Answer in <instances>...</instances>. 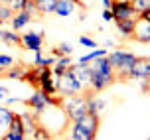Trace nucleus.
Returning a JSON list of instances; mask_svg holds the SVG:
<instances>
[{"instance_id":"1","label":"nucleus","mask_w":150,"mask_h":140,"mask_svg":"<svg viewBox=\"0 0 150 140\" xmlns=\"http://www.w3.org/2000/svg\"><path fill=\"white\" fill-rule=\"evenodd\" d=\"M59 107L65 111L73 122H77L81 117H85L89 112V95L83 97L81 93L79 95H71V97H63V101H59Z\"/></svg>"},{"instance_id":"2","label":"nucleus","mask_w":150,"mask_h":140,"mask_svg":"<svg viewBox=\"0 0 150 140\" xmlns=\"http://www.w3.org/2000/svg\"><path fill=\"white\" fill-rule=\"evenodd\" d=\"M107 59H109L112 71H115L117 75H120V77H128V69H130L132 63L136 61V55L130 53V52H120V49H117V52L109 53Z\"/></svg>"},{"instance_id":"3","label":"nucleus","mask_w":150,"mask_h":140,"mask_svg":"<svg viewBox=\"0 0 150 140\" xmlns=\"http://www.w3.org/2000/svg\"><path fill=\"white\" fill-rule=\"evenodd\" d=\"M55 89H57V93H59V95L71 97V95H79V93H81V89H83V85L77 81L73 75L69 73V71H65L61 77H57Z\"/></svg>"},{"instance_id":"4","label":"nucleus","mask_w":150,"mask_h":140,"mask_svg":"<svg viewBox=\"0 0 150 140\" xmlns=\"http://www.w3.org/2000/svg\"><path fill=\"white\" fill-rule=\"evenodd\" d=\"M109 10L112 14V22H117V20H136L138 18L130 0H112Z\"/></svg>"},{"instance_id":"5","label":"nucleus","mask_w":150,"mask_h":140,"mask_svg":"<svg viewBox=\"0 0 150 140\" xmlns=\"http://www.w3.org/2000/svg\"><path fill=\"white\" fill-rule=\"evenodd\" d=\"M132 40L140 42V44H150V20L144 18H136L134 20V30H132Z\"/></svg>"},{"instance_id":"6","label":"nucleus","mask_w":150,"mask_h":140,"mask_svg":"<svg viewBox=\"0 0 150 140\" xmlns=\"http://www.w3.org/2000/svg\"><path fill=\"white\" fill-rule=\"evenodd\" d=\"M128 77H132V79H148L150 77V59L136 57L132 67L128 69Z\"/></svg>"},{"instance_id":"7","label":"nucleus","mask_w":150,"mask_h":140,"mask_svg":"<svg viewBox=\"0 0 150 140\" xmlns=\"http://www.w3.org/2000/svg\"><path fill=\"white\" fill-rule=\"evenodd\" d=\"M91 69V75H105V77H115V71H112L111 63H109V59L105 57H97L93 59L91 63H87Z\"/></svg>"},{"instance_id":"8","label":"nucleus","mask_w":150,"mask_h":140,"mask_svg":"<svg viewBox=\"0 0 150 140\" xmlns=\"http://www.w3.org/2000/svg\"><path fill=\"white\" fill-rule=\"evenodd\" d=\"M42 44H44V34H40V32L22 34V45L26 49H30L34 53H40L42 52Z\"/></svg>"},{"instance_id":"9","label":"nucleus","mask_w":150,"mask_h":140,"mask_svg":"<svg viewBox=\"0 0 150 140\" xmlns=\"http://www.w3.org/2000/svg\"><path fill=\"white\" fill-rule=\"evenodd\" d=\"M67 71L73 75L77 81L81 83V85H89L91 83V69L89 65H81V63H71L67 67Z\"/></svg>"},{"instance_id":"10","label":"nucleus","mask_w":150,"mask_h":140,"mask_svg":"<svg viewBox=\"0 0 150 140\" xmlns=\"http://www.w3.org/2000/svg\"><path fill=\"white\" fill-rule=\"evenodd\" d=\"M26 105H28L30 109H34V111L40 115V112L45 111V107H47L50 103H47V95H45V93H42V91H36V93H34V95H32L30 99L26 101Z\"/></svg>"},{"instance_id":"11","label":"nucleus","mask_w":150,"mask_h":140,"mask_svg":"<svg viewBox=\"0 0 150 140\" xmlns=\"http://www.w3.org/2000/svg\"><path fill=\"white\" fill-rule=\"evenodd\" d=\"M115 83V77H105V75H91V89L99 93V91H105L109 85Z\"/></svg>"},{"instance_id":"12","label":"nucleus","mask_w":150,"mask_h":140,"mask_svg":"<svg viewBox=\"0 0 150 140\" xmlns=\"http://www.w3.org/2000/svg\"><path fill=\"white\" fill-rule=\"evenodd\" d=\"M32 20V12H28V10H22V12H16L14 18L10 20L12 22V32H18V30H22L26 24Z\"/></svg>"},{"instance_id":"13","label":"nucleus","mask_w":150,"mask_h":140,"mask_svg":"<svg viewBox=\"0 0 150 140\" xmlns=\"http://www.w3.org/2000/svg\"><path fill=\"white\" fill-rule=\"evenodd\" d=\"M77 124H81L83 128H87L89 132L97 134V128H99V117H97V115H91V112H87L85 117H81L79 120H77Z\"/></svg>"},{"instance_id":"14","label":"nucleus","mask_w":150,"mask_h":140,"mask_svg":"<svg viewBox=\"0 0 150 140\" xmlns=\"http://www.w3.org/2000/svg\"><path fill=\"white\" fill-rule=\"evenodd\" d=\"M71 140H95V134L89 132L87 128H83L81 124L73 122V126H71Z\"/></svg>"},{"instance_id":"15","label":"nucleus","mask_w":150,"mask_h":140,"mask_svg":"<svg viewBox=\"0 0 150 140\" xmlns=\"http://www.w3.org/2000/svg\"><path fill=\"white\" fill-rule=\"evenodd\" d=\"M73 10H75V4H73V2H67V0H57V4H55V8H53V14L65 18V16L73 14Z\"/></svg>"},{"instance_id":"16","label":"nucleus","mask_w":150,"mask_h":140,"mask_svg":"<svg viewBox=\"0 0 150 140\" xmlns=\"http://www.w3.org/2000/svg\"><path fill=\"white\" fill-rule=\"evenodd\" d=\"M32 4H34V10H38V12L52 14L55 4H57V0H32Z\"/></svg>"},{"instance_id":"17","label":"nucleus","mask_w":150,"mask_h":140,"mask_svg":"<svg viewBox=\"0 0 150 140\" xmlns=\"http://www.w3.org/2000/svg\"><path fill=\"white\" fill-rule=\"evenodd\" d=\"M117 30H119L120 36L130 37L132 36V30H134V20H117Z\"/></svg>"},{"instance_id":"18","label":"nucleus","mask_w":150,"mask_h":140,"mask_svg":"<svg viewBox=\"0 0 150 140\" xmlns=\"http://www.w3.org/2000/svg\"><path fill=\"white\" fill-rule=\"evenodd\" d=\"M0 40H2V42H6L8 45H14V47L22 44V36H18L16 32H12V30H10V32L0 30Z\"/></svg>"},{"instance_id":"19","label":"nucleus","mask_w":150,"mask_h":140,"mask_svg":"<svg viewBox=\"0 0 150 140\" xmlns=\"http://www.w3.org/2000/svg\"><path fill=\"white\" fill-rule=\"evenodd\" d=\"M14 115H16V112L12 111V109H8V107H0V126L8 128L10 122H12V118H14Z\"/></svg>"},{"instance_id":"20","label":"nucleus","mask_w":150,"mask_h":140,"mask_svg":"<svg viewBox=\"0 0 150 140\" xmlns=\"http://www.w3.org/2000/svg\"><path fill=\"white\" fill-rule=\"evenodd\" d=\"M105 55H107V49H93L91 53H87V55L79 57V61H77V63H81V65H87V63H91L93 59H97V57H105Z\"/></svg>"},{"instance_id":"21","label":"nucleus","mask_w":150,"mask_h":140,"mask_svg":"<svg viewBox=\"0 0 150 140\" xmlns=\"http://www.w3.org/2000/svg\"><path fill=\"white\" fill-rule=\"evenodd\" d=\"M130 4H132V8L138 16L144 14V12H150V0H130Z\"/></svg>"},{"instance_id":"22","label":"nucleus","mask_w":150,"mask_h":140,"mask_svg":"<svg viewBox=\"0 0 150 140\" xmlns=\"http://www.w3.org/2000/svg\"><path fill=\"white\" fill-rule=\"evenodd\" d=\"M30 2H32V0H10V2H8V6H10V10L16 14V12L26 10V8L30 6Z\"/></svg>"},{"instance_id":"23","label":"nucleus","mask_w":150,"mask_h":140,"mask_svg":"<svg viewBox=\"0 0 150 140\" xmlns=\"http://www.w3.org/2000/svg\"><path fill=\"white\" fill-rule=\"evenodd\" d=\"M12 67H14V57L0 53V71H4V73H6L8 69H12Z\"/></svg>"},{"instance_id":"24","label":"nucleus","mask_w":150,"mask_h":140,"mask_svg":"<svg viewBox=\"0 0 150 140\" xmlns=\"http://www.w3.org/2000/svg\"><path fill=\"white\" fill-rule=\"evenodd\" d=\"M36 65H38V67L55 65V59H53V57H42V52H40V53H36Z\"/></svg>"},{"instance_id":"25","label":"nucleus","mask_w":150,"mask_h":140,"mask_svg":"<svg viewBox=\"0 0 150 140\" xmlns=\"http://www.w3.org/2000/svg\"><path fill=\"white\" fill-rule=\"evenodd\" d=\"M0 140H26V132H14V130H6L2 134Z\"/></svg>"},{"instance_id":"26","label":"nucleus","mask_w":150,"mask_h":140,"mask_svg":"<svg viewBox=\"0 0 150 140\" xmlns=\"http://www.w3.org/2000/svg\"><path fill=\"white\" fill-rule=\"evenodd\" d=\"M71 52H73L71 44H61L59 47H55V49H53V55H59V57H63V55H71Z\"/></svg>"},{"instance_id":"27","label":"nucleus","mask_w":150,"mask_h":140,"mask_svg":"<svg viewBox=\"0 0 150 140\" xmlns=\"http://www.w3.org/2000/svg\"><path fill=\"white\" fill-rule=\"evenodd\" d=\"M12 18H14V12L10 10V6L0 4V20H2V22H8V20H12Z\"/></svg>"},{"instance_id":"28","label":"nucleus","mask_w":150,"mask_h":140,"mask_svg":"<svg viewBox=\"0 0 150 140\" xmlns=\"http://www.w3.org/2000/svg\"><path fill=\"white\" fill-rule=\"evenodd\" d=\"M6 75L10 77V79H24V75H26V71H24L22 67H12V69H8Z\"/></svg>"},{"instance_id":"29","label":"nucleus","mask_w":150,"mask_h":140,"mask_svg":"<svg viewBox=\"0 0 150 140\" xmlns=\"http://www.w3.org/2000/svg\"><path fill=\"white\" fill-rule=\"evenodd\" d=\"M79 44L85 45V47H89V49H97V42H95V40H91V37H87V36L79 37Z\"/></svg>"},{"instance_id":"30","label":"nucleus","mask_w":150,"mask_h":140,"mask_svg":"<svg viewBox=\"0 0 150 140\" xmlns=\"http://www.w3.org/2000/svg\"><path fill=\"white\" fill-rule=\"evenodd\" d=\"M55 63L61 65V67H69V65H71V59H69V55H63V57H59Z\"/></svg>"},{"instance_id":"31","label":"nucleus","mask_w":150,"mask_h":140,"mask_svg":"<svg viewBox=\"0 0 150 140\" xmlns=\"http://www.w3.org/2000/svg\"><path fill=\"white\" fill-rule=\"evenodd\" d=\"M103 20H107V22H112V14H111V10H103Z\"/></svg>"},{"instance_id":"32","label":"nucleus","mask_w":150,"mask_h":140,"mask_svg":"<svg viewBox=\"0 0 150 140\" xmlns=\"http://www.w3.org/2000/svg\"><path fill=\"white\" fill-rule=\"evenodd\" d=\"M6 95H8V89L6 87H0V99H6Z\"/></svg>"},{"instance_id":"33","label":"nucleus","mask_w":150,"mask_h":140,"mask_svg":"<svg viewBox=\"0 0 150 140\" xmlns=\"http://www.w3.org/2000/svg\"><path fill=\"white\" fill-rule=\"evenodd\" d=\"M67 2H73L75 6H81V8H83V4H79V2H77V0H67Z\"/></svg>"},{"instance_id":"34","label":"nucleus","mask_w":150,"mask_h":140,"mask_svg":"<svg viewBox=\"0 0 150 140\" xmlns=\"http://www.w3.org/2000/svg\"><path fill=\"white\" fill-rule=\"evenodd\" d=\"M8 2H10V0H0V4H6V6H8Z\"/></svg>"},{"instance_id":"35","label":"nucleus","mask_w":150,"mask_h":140,"mask_svg":"<svg viewBox=\"0 0 150 140\" xmlns=\"http://www.w3.org/2000/svg\"><path fill=\"white\" fill-rule=\"evenodd\" d=\"M77 2H79V4H83V2H81V0H77Z\"/></svg>"},{"instance_id":"36","label":"nucleus","mask_w":150,"mask_h":140,"mask_svg":"<svg viewBox=\"0 0 150 140\" xmlns=\"http://www.w3.org/2000/svg\"><path fill=\"white\" fill-rule=\"evenodd\" d=\"M2 24H4V22H2V20H0V26H2Z\"/></svg>"}]
</instances>
